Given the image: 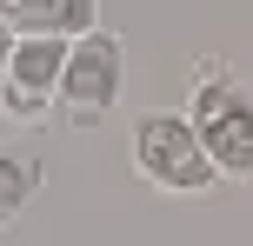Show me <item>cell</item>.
Here are the masks:
<instances>
[{
    "label": "cell",
    "instance_id": "6da1fadb",
    "mask_svg": "<svg viewBox=\"0 0 253 246\" xmlns=\"http://www.w3.org/2000/svg\"><path fill=\"white\" fill-rule=\"evenodd\" d=\"M180 120L193 127L213 180H253V87L227 60L193 67V93H187V113Z\"/></svg>",
    "mask_w": 253,
    "mask_h": 246
},
{
    "label": "cell",
    "instance_id": "7a4b0ae2",
    "mask_svg": "<svg viewBox=\"0 0 253 246\" xmlns=\"http://www.w3.org/2000/svg\"><path fill=\"white\" fill-rule=\"evenodd\" d=\"M133 167L153 193H173V200H193L213 186V167H207L200 140L180 113H140L133 120Z\"/></svg>",
    "mask_w": 253,
    "mask_h": 246
},
{
    "label": "cell",
    "instance_id": "3957f363",
    "mask_svg": "<svg viewBox=\"0 0 253 246\" xmlns=\"http://www.w3.org/2000/svg\"><path fill=\"white\" fill-rule=\"evenodd\" d=\"M120 87H126V47H120V34L93 27V34L67 40V60H60V93H53V106H67V113L87 127V120L114 113Z\"/></svg>",
    "mask_w": 253,
    "mask_h": 246
},
{
    "label": "cell",
    "instance_id": "277c9868",
    "mask_svg": "<svg viewBox=\"0 0 253 246\" xmlns=\"http://www.w3.org/2000/svg\"><path fill=\"white\" fill-rule=\"evenodd\" d=\"M60 60H67V40L13 34L7 80H0V113L20 120V127H40L53 113V93H60Z\"/></svg>",
    "mask_w": 253,
    "mask_h": 246
},
{
    "label": "cell",
    "instance_id": "5b68a950",
    "mask_svg": "<svg viewBox=\"0 0 253 246\" xmlns=\"http://www.w3.org/2000/svg\"><path fill=\"white\" fill-rule=\"evenodd\" d=\"M7 34H40V40H80L100 27L93 0H0Z\"/></svg>",
    "mask_w": 253,
    "mask_h": 246
},
{
    "label": "cell",
    "instance_id": "8992f818",
    "mask_svg": "<svg viewBox=\"0 0 253 246\" xmlns=\"http://www.w3.org/2000/svg\"><path fill=\"white\" fill-rule=\"evenodd\" d=\"M34 193H40V160L27 153V146H7V140H0V233L34 207Z\"/></svg>",
    "mask_w": 253,
    "mask_h": 246
},
{
    "label": "cell",
    "instance_id": "52a82bcc",
    "mask_svg": "<svg viewBox=\"0 0 253 246\" xmlns=\"http://www.w3.org/2000/svg\"><path fill=\"white\" fill-rule=\"evenodd\" d=\"M7 53H13V34H7V20H0V80H7Z\"/></svg>",
    "mask_w": 253,
    "mask_h": 246
}]
</instances>
